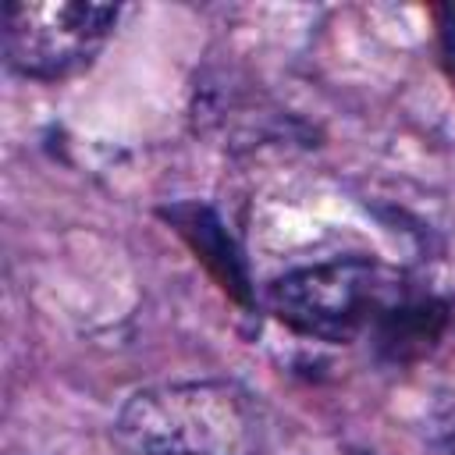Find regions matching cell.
<instances>
[{
    "instance_id": "1",
    "label": "cell",
    "mask_w": 455,
    "mask_h": 455,
    "mask_svg": "<svg viewBox=\"0 0 455 455\" xmlns=\"http://www.w3.org/2000/svg\"><path fill=\"white\" fill-rule=\"evenodd\" d=\"M114 437L128 455H259L267 416L238 380H167L121 405Z\"/></svg>"
},
{
    "instance_id": "2",
    "label": "cell",
    "mask_w": 455,
    "mask_h": 455,
    "mask_svg": "<svg viewBox=\"0 0 455 455\" xmlns=\"http://www.w3.org/2000/svg\"><path fill=\"white\" fill-rule=\"evenodd\" d=\"M412 284L395 267L370 256H341L313 267L288 270L267 288V309L295 334L352 345L370 338L387 306Z\"/></svg>"
},
{
    "instance_id": "3",
    "label": "cell",
    "mask_w": 455,
    "mask_h": 455,
    "mask_svg": "<svg viewBox=\"0 0 455 455\" xmlns=\"http://www.w3.org/2000/svg\"><path fill=\"white\" fill-rule=\"evenodd\" d=\"M121 18L117 4L11 0L4 7V64L28 82H60L85 71Z\"/></svg>"
},
{
    "instance_id": "4",
    "label": "cell",
    "mask_w": 455,
    "mask_h": 455,
    "mask_svg": "<svg viewBox=\"0 0 455 455\" xmlns=\"http://www.w3.org/2000/svg\"><path fill=\"white\" fill-rule=\"evenodd\" d=\"M451 323V306L437 295L409 288L395 306L384 309L377 327L370 331V345L380 363L387 366H409L434 352L441 334Z\"/></svg>"
},
{
    "instance_id": "5",
    "label": "cell",
    "mask_w": 455,
    "mask_h": 455,
    "mask_svg": "<svg viewBox=\"0 0 455 455\" xmlns=\"http://www.w3.org/2000/svg\"><path fill=\"white\" fill-rule=\"evenodd\" d=\"M160 217H167L178 235L192 245V252L206 263V270L220 281V288L228 295H235L238 302H249L252 291H249V277H245V263L238 256V249L231 245L228 231L220 228L217 213L206 210V206H196V203H185V206H171V210H160Z\"/></svg>"
},
{
    "instance_id": "6",
    "label": "cell",
    "mask_w": 455,
    "mask_h": 455,
    "mask_svg": "<svg viewBox=\"0 0 455 455\" xmlns=\"http://www.w3.org/2000/svg\"><path fill=\"white\" fill-rule=\"evenodd\" d=\"M441 455H455V419L441 427Z\"/></svg>"
}]
</instances>
